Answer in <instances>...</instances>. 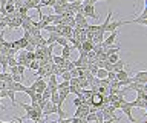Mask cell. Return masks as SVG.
<instances>
[{
  "instance_id": "obj_1",
  "label": "cell",
  "mask_w": 147,
  "mask_h": 123,
  "mask_svg": "<svg viewBox=\"0 0 147 123\" xmlns=\"http://www.w3.org/2000/svg\"><path fill=\"white\" fill-rule=\"evenodd\" d=\"M29 88L34 91V92H37V94H41L43 92V91L48 88V83H46V80L43 79V77H38V79H37L34 83H32Z\"/></svg>"
},
{
  "instance_id": "obj_2",
  "label": "cell",
  "mask_w": 147,
  "mask_h": 123,
  "mask_svg": "<svg viewBox=\"0 0 147 123\" xmlns=\"http://www.w3.org/2000/svg\"><path fill=\"white\" fill-rule=\"evenodd\" d=\"M119 109L126 114V116L129 117V120H130V123H138V120H135V118L132 117V109H133V102H123L121 106H119Z\"/></svg>"
},
{
  "instance_id": "obj_3",
  "label": "cell",
  "mask_w": 147,
  "mask_h": 123,
  "mask_svg": "<svg viewBox=\"0 0 147 123\" xmlns=\"http://www.w3.org/2000/svg\"><path fill=\"white\" fill-rule=\"evenodd\" d=\"M84 17H90V19H95L98 20L100 16L95 12V6L94 5H83V12H81Z\"/></svg>"
},
{
  "instance_id": "obj_4",
  "label": "cell",
  "mask_w": 147,
  "mask_h": 123,
  "mask_svg": "<svg viewBox=\"0 0 147 123\" xmlns=\"http://www.w3.org/2000/svg\"><path fill=\"white\" fill-rule=\"evenodd\" d=\"M132 82H135V83H141V85H146V83H147V71H136L135 75L132 77Z\"/></svg>"
},
{
  "instance_id": "obj_5",
  "label": "cell",
  "mask_w": 147,
  "mask_h": 123,
  "mask_svg": "<svg viewBox=\"0 0 147 123\" xmlns=\"http://www.w3.org/2000/svg\"><path fill=\"white\" fill-rule=\"evenodd\" d=\"M55 111H57V105L51 103L49 100H48V102H46V105L43 106V109H41V112H43V117L49 116V114H54Z\"/></svg>"
},
{
  "instance_id": "obj_6",
  "label": "cell",
  "mask_w": 147,
  "mask_h": 123,
  "mask_svg": "<svg viewBox=\"0 0 147 123\" xmlns=\"http://www.w3.org/2000/svg\"><path fill=\"white\" fill-rule=\"evenodd\" d=\"M121 25H124V20H117V22H109V25L106 26V33H112L117 31Z\"/></svg>"
},
{
  "instance_id": "obj_7",
  "label": "cell",
  "mask_w": 147,
  "mask_h": 123,
  "mask_svg": "<svg viewBox=\"0 0 147 123\" xmlns=\"http://www.w3.org/2000/svg\"><path fill=\"white\" fill-rule=\"evenodd\" d=\"M130 75H132V72H129V71H126V69L115 72V79H117V80H126V79H129Z\"/></svg>"
},
{
  "instance_id": "obj_8",
  "label": "cell",
  "mask_w": 147,
  "mask_h": 123,
  "mask_svg": "<svg viewBox=\"0 0 147 123\" xmlns=\"http://www.w3.org/2000/svg\"><path fill=\"white\" fill-rule=\"evenodd\" d=\"M92 49H94V42H89V40H84V42L81 43V51L83 52H90Z\"/></svg>"
},
{
  "instance_id": "obj_9",
  "label": "cell",
  "mask_w": 147,
  "mask_h": 123,
  "mask_svg": "<svg viewBox=\"0 0 147 123\" xmlns=\"http://www.w3.org/2000/svg\"><path fill=\"white\" fill-rule=\"evenodd\" d=\"M71 52H72V46L71 45H66V46L61 48V57L69 60V57H71Z\"/></svg>"
},
{
  "instance_id": "obj_10",
  "label": "cell",
  "mask_w": 147,
  "mask_h": 123,
  "mask_svg": "<svg viewBox=\"0 0 147 123\" xmlns=\"http://www.w3.org/2000/svg\"><path fill=\"white\" fill-rule=\"evenodd\" d=\"M119 49H121V46H118V45H113V46H109L107 49H106L104 54L109 57V56H112V54H118Z\"/></svg>"
},
{
  "instance_id": "obj_11",
  "label": "cell",
  "mask_w": 147,
  "mask_h": 123,
  "mask_svg": "<svg viewBox=\"0 0 147 123\" xmlns=\"http://www.w3.org/2000/svg\"><path fill=\"white\" fill-rule=\"evenodd\" d=\"M133 108L147 109V100H140V99H135V102H133Z\"/></svg>"
},
{
  "instance_id": "obj_12",
  "label": "cell",
  "mask_w": 147,
  "mask_h": 123,
  "mask_svg": "<svg viewBox=\"0 0 147 123\" xmlns=\"http://www.w3.org/2000/svg\"><path fill=\"white\" fill-rule=\"evenodd\" d=\"M126 68V62L124 60H118L113 63V72H118V71H123Z\"/></svg>"
},
{
  "instance_id": "obj_13",
  "label": "cell",
  "mask_w": 147,
  "mask_h": 123,
  "mask_svg": "<svg viewBox=\"0 0 147 123\" xmlns=\"http://www.w3.org/2000/svg\"><path fill=\"white\" fill-rule=\"evenodd\" d=\"M6 97H8L9 100H11L12 105L16 106V105H17V102H16V92H14V91H9V89H6Z\"/></svg>"
},
{
  "instance_id": "obj_14",
  "label": "cell",
  "mask_w": 147,
  "mask_h": 123,
  "mask_svg": "<svg viewBox=\"0 0 147 123\" xmlns=\"http://www.w3.org/2000/svg\"><path fill=\"white\" fill-rule=\"evenodd\" d=\"M58 114V120H61V118H66V112H64L63 106H57V111H55Z\"/></svg>"
},
{
  "instance_id": "obj_15",
  "label": "cell",
  "mask_w": 147,
  "mask_h": 123,
  "mask_svg": "<svg viewBox=\"0 0 147 123\" xmlns=\"http://www.w3.org/2000/svg\"><path fill=\"white\" fill-rule=\"evenodd\" d=\"M51 94H52V92H51V89H49V88H46V89L43 91V92H41V99L48 102V100L51 99Z\"/></svg>"
},
{
  "instance_id": "obj_16",
  "label": "cell",
  "mask_w": 147,
  "mask_h": 123,
  "mask_svg": "<svg viewBox=\"0 0 147 123\" xmlns=\"http://www.w3.org/2000/svg\"><path fill=\"white\" fill-rule=\"evenodd\" d=\"M11 80L16 82V83H22V82H23V75H20V74H11Z\"/></svg>"
},
{
  "instance_id": "obj_17",
  "label": "cell",
  "mask_w": 147,
  "mask_h": 123,
  "mask_svg": "<svg viewBox=\"0 0 147 123\" xmlns=\"http://www.w3.org/2000/svg\"><path fill=\"white\" fill-rule=\"evenodd\" d=\"M28 68H29L31 71H37L40 68V65H38V62H37V60H32V62H29V66H28Z\"/></svg>"
},
{
  "instance_id": "obj_18",
  "label": "cell",
  "mask_w": 147,
  "mask_h": 123,
  "mask_svg": "<svg viewBox=\"0 0 147 123\" xmlns=\"http://www.w3.org/2000/svg\"><path fill=\"white\" fill-rule=\"evenodd\" d=\"M55 43H58L60 46H66V45H69V43H67V39H66V37H61V35L57 39V42H55Z\"/></svg>"
},
{
  "instance_id": "obj_19",
  "label": "cell",
  "mask_w": 147,
  "mask_h": 123,
  "mask_svg": "<svg viewBox=\"0 0 147 123\" xmlns=\"http://www.w3.org/2000/svg\"><path fill=\"white\" fill-rule=\"evenodd\" d=\"M118 60H119L118 54H112V56H109V57H107V60H106V62H109V63H112V65H113V63H115V62H118Z\"/></svg>"
},
{
  "instance_id": "obj_20",
  "label": "cell",
  "mask_w": 147,
  "mask_h": 123,
  "mask_svg": "<svg viewBox=\"0 0 147 123\" xmlns=\"http://www.w3.org/2000/svg\"><path fill=\"white\" fill-rule=\"evenodd\" d=\"M8 57V56H6ZM8 65H9V68H12V66H17V60L14 57H8Z\"/></svg>"
},
{
  "instance_id": "obj_21",
  "label": "cell",
  "mask_w": 147,
  "mask_h": 123,
  "mask_svg": "<svg viewBox=\"0 0 147 123\" xmlns=\"http://www.w3.org/2000/svg\"><path fill=\"white\" fill-rule=\"evenodd\" d=\"M61 79H63L64 82H69V80H71V79H72V75H71V72H69V71H66V72H63V74H61Z\"/></svg>"
},
{
  "instance_id": "obj_22",
  "label": "cell",
  "mask_w": 147,
  "mask_h": 123,
  "mask_svg": "<svg viewBox=\"0 0 147 123\" xmlns=\"http://www.w3.org/2000/svg\"><path fill=\"white\" fill-rule=\"evenodd\" d=\"M69 88V82H61V83H58V86H57V89H67Z\"/></svg>"
},
{
  "instance_id": "obj_23",
  "label": "cell",
  "mask_w": 147,
  "mask_h": 123,
  "mask_svg": "<svg viewBox=\"0 0 147 123\" xmlns=\"http://www.w3.org/2000/svg\"><path fill=\"white\" fill-rule=\"evenodd\" d=\"M25 69H26L25 66H20V65H17V74L23 75V72H25Z\"/></svg>"
},
{
  "instance_id": "obj_24",
  "label": "cell",
  "mask_w": 147,
  "mask_h": 123,
  "mask_svg": "<svg viewBox=\"0 0 147 123\" xmlns=\"http://www.w3.org/2000/svg\"><path fill=\"white\" fill-rule=\"evenodd\" d=\"M11 74H17V66H12L11 68Z\"/></svg>"
},
{
  "instance_id": "obj_25",
  "label": "cell",
  "mask_w": 147,
  "mask_h": 123,
  "mask_svg": "<svg viewBox=\"0 0 147 123\" xmlns=\"http://www.w3.org/2000/svg\"><path fill=\"white\" fill-rule=\"evenodd\" d=\"M0 109H2V111H6L8 108H6V106H3V105H2V102H0Z\"/></svg>"
},
{
  "instance_id": "obj_26",
  "label": "cell",
  "mask_w": 147,
  "mask_h": 123,
  "mask_svg": "<svg viewBox=\"0 0 147 123\" xmlns=\"http://www.w3.org/2000/svg\"><path fill=\"white\" fill-rule=\"evenodd\" d=\"M113 122H115V120H104L103 123H113Z\"/></svg>"
},
{
  "instance_id": "obj_27",
  "label": "cell",
  "mask_w": 147,
  "mask_h": 123,
  "mask_svg": "<svg viewBox=\"0 0 147 123\" xmlns=\"http://www.w3.org/2000/svg\"><path fill=\"white\" fill-rule=\"evenodd\" d=\"M67 3H74V2H78V0H66Z\"/></svg>"
},
{
  "instance_id": "obj_28",
  "label": "cell",
  "mask_w": 147,
  "mask_h": 123,
  "mask_svg": "<svg viewBox=\"0 0 147 123\" xmlns=\"http://www.w3.org/2000/svg\"><path fill=\"white\" fill-rule=\"evenodd\" d=\"M81 123H89V122H86L84 118H81Z\"/></svg>"
},
{
  "instance_id": "obj_29",
  "label": "cell",
  "mask_w": 147,
  "mask_h": 123,
  "mask_svg": "<svg viewBox=\"0 0 147 123\" xmlns=\"http://www.w3.org/2000/svg\"><path fill=\"white\" fill-rule=\"evenodd\" d=\"M49 123H58V122H57V120H54V122H49Z\"/></svg>"
},
{
  "instance_id": "obj_30",
  "label": "cell",
  "mask_w": 147,
  "mask_h": 123,
  "mask_svg": "<svg viewBox=\"0 0 147 123\" xmlns=\"http://www.w3.org/2000/svg\"><path fill=\"white\" fill-rule=\"evenodd\" d=\"M78 2H84V0H78Z\"/></svg>"
},
{
  "instance_id": "obj_31",
  "label": "cell",
  "mask_w": 147,
  "mask_h": 123,
  "mask_svg": "<svg viewBox=\"0 0 147 123\" xmlns=\"http://www.w3.org/2000/svg\"><path fill=\"white\" fill-rule=\"evenodd\" d=\"M55 2H57V0H55Z\"/></svg>"
}]
</instances>
